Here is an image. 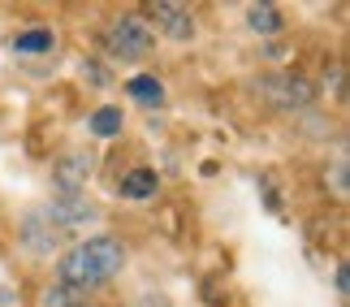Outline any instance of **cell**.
<instances>
[{"mask_svg":"<svg viewBox=\"0 0 350 307\" xmlns=\"http://www.w3.org/2000/svg\"><path fill=\"white\" fill-rule=\"evenodd\" d=\"M104 44H109L113 57H143L152 48V26L139 22V18H121L117 26L104 31Z\"/></svg>","mask_w":350,"mask_h":307,"instance_id":"cell-1","label":"cell"},{"mask_svg":"<svg viewBox=\"0 0 350 307\" xmlns=\"http://www.w3.org/2000/svg\"><path fill=\"white\" fill-rule=\"evenodd\" d=\"M78 251H83V260H87L91 277H96V286H104L109 277H117L121 264H126V251H121L117 238H91V243H83Z\"/></svg>","mask_w":350,"mask_h":307,"instance_id":"cell-2","label":"cell"},{"mask_svg":"<svg viewBox=\"0 0 350 307\" xmlns=\"http://www.w3.org/2000/svg\"><path fill=\"white\" fill-rule=\"evenodd\" d=\"M147 13H152V22H156L169 39H191V35H195V22H191V13H186L182 5H152Z\"/></svg>","mask_w":350,"mask_h":307,"instance_id":"cell-3","label":"cell"},{"mask_svg":"<svg viewBox=\"0 0 350 307\" xmlns=\"http://www.w3.org/2000/svg\"><path fill=\"white\" fill-rule=\"evenodd\" d=\"M268 91L277 96V104H294V109H303V104L316 100V87L307 83L303 74H281L277 83H268Z\"/></svg>","mask_w":350,"mask_h":307,"instance_id":"cell-4","label":"cell"},{"mask_svg":"<svg viewBox=\"0 0 350 307\" xmlns=\"http://www.w3.org/2000/svg\"><path fill=\"white\" fill-rule=\"evenodd\" d=\"M87 178H91V156H83V152L65 156L61 165H57V186H61L65 195H74L78 186H87Z\"/></svg>","mask_w":350,"mask_h":307,"instance_id":"cell-5","label":"cell"},{"mask_svg":"<svg viewBox=\"0 0 350 307\" xmlns=\"http://www.w3.org/2000/svg\"><path fill=\"white\" fill-rule=\"evenodd\" d=\"M44 217H48L52 225H61V230H70V225H78V221L91 217V208H87L78 195H61V199H52V204H48Z\"/></svg>","mask_w":350,"mask_h":307,"instance_id":"cell-6","label":"cell"},{"mask_svg":"<svg viewBox=\"0 0 350 307\" xmlns=\"http://www.w3.org/2000/svg\"><path fill=\"white\" fill-rule=\"evenodd\" d=\"M247 26H251L255 35H277L281 26H286V18H281L277 5H251L247 9Z\"/></svg>","mask_w":350,"mask_h":307,"instance_id":"cell-7","label":"cell"},{"mask_svg":"<svg viewBox=\"0 0 350 307\" xmlns=\"http://www.w3.org/2000/svg\"><path fill=\"white\" fill-rule=\"evenodd\" d=\"M121 195L126 199H152L156 195V169H130L121 178Z\"/></svg>","mask_w":350,"mask_h":307,"instance_id":"cell-8","label":"cell"},{"mask_svg":"<svg viewBox=\"0 0 350 307\" xmlns=\"http://www.w3.org/2000/svg\"><path fill=\"white\" fill-rule=\"evenodd\" d=\"M126 96L152 109V104H165V87H160L152 74H139V78H130V83H126Z\"/></svg>","mask_w":350,"mask_h":307,"instance_id":"cell-9","label":"cell"},{"mask_svg":"<svg viewBox=\"0 0 350 307\" xmlns=\"http://www.w3.org/2000/svg\"><path fill=\"white\" fill-rule=\"evenodd\" d=\"M52 31H44V26H35V31H22V35H13L9 39V48L13 52H52Z\"/></svg>","mask_w":350,"mask_h":307,"instance_id":"cell-10","label":"cell"},{"mask_svg":"<svg viewBox=\"0 0 350 307\" xmlns=\"http://www.w3.org/2000/svg\"><path fill=\"white\" fill-rule=\"evenodd\" d=\"M91 135H100V139L121 135V109H96L91 113Z\"/></svg>","mask_w":350,"mask_h":307,"instance_id":"cell-11","label":"cell"},{"mask_svg":"<svg viewBox=\"0 0 350 307\" xmlns=\"http://www.w3.org/2000/svg\"><path fill=\"white\" fill-rule=\"evenodd\" d=\"M44 307H78V290L74 286H57L44 295Z\"/></svg>","mask_w":350,"mask_h":307,"instance_id":"cell-12","label":"cell"}]
</instances>
